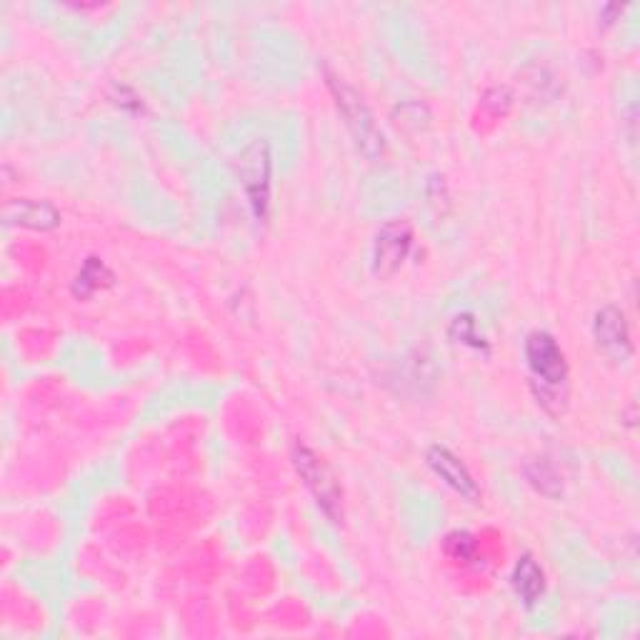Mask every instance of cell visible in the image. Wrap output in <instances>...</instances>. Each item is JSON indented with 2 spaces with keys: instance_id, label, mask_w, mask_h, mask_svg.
<instances>
[{
  "instance_id": "6da1fadb",
  "label": "cell",
  "mask_w": 640,
  "mask_h": 640,
  "mask_svg": "<svg viewBox=\"0 0 640 640\" xmlns=\"http://www.w3.org/2000/svg\"><path fill=\"white\" fill-rule=\"evenodd\" d=\"M525 360L531 370V391L543 411L560 415L568 401V363L550 333L535 331L525 341Z\"/></svg>"
},
{
  "instance_id": "7a4b0ae2",
  "label": "cell",
  "mask_w": 640,
  "mask_h": 640,
  "mask_svg": "<svg viewBox=\"0 0 640 640\" xmlns=\"http://www.w3.org/2000/svg\"><path fill=\"white\" fill-rule=\"evenodd\" d=\"M325 78H328V88H331L335 98V106H339L345 126H348L353 141H356L358 145V151L366 155V158L376 161L378 155L383 153L386 143H383V133L378 131L376 118L374 114H370V108L363 103L360 93L356 88H351L343 78L333 75L331 71L325 73Z\"/></svg>"
},
{
  "instance_id": "3957f363",
  "label": "cell",
  "mask_w": 640,
  "mask_h": 640,
  "mask_svg": "<svg viewBox=\"0 0 640 640\" xmlns=\"http://www.w3.org/2000/svg\"><path fill=\"white\" fill-rule=\"evenodd\" d=\"M293 463H296L300 478L306 481L308 490L313 493L318 508L323 510V513L331 518L333 523H339L341 515H343L341 490H339V483L333 481L331 471L325 469V463L320 461V458L306 446L296 448V453H293Z\"/></svg>"
},
{
  "instance_id": "277c9868",
  "label": "cell",
  "mask_w": 640,
  "mask_h": 640,
  "mask_svg": "<svg viewBox=\"0 0 640 640\" xmlns=\"http://www.w3.org/2000/svg\"><path fill=\"white\" fill-rule=\"evenodd\" d=\"M240 178H244L253 213L258 218H265L268 203H271V155H268L265 141H258L246 151L240 161Z\"/></svg>"
},
{
  "instance_id": "5b68a950",
  "label": "cell",
  "mask_w": 640,
  "mask_h": 640,
  "mask_svg": "<svg viewBox=\"0 0 640 640\" xmlns=\"http://www.w3.org/2000/svg\"><path fill=\"white\" fill-rule=\"evenodd\" d=\"M413 248V230L408 223L393 221L378 230L374 244V273L378 278H391L405 263Z\"/></svg>"
},
{
  "instance_id": "8992f818",
  "label": "cell",
  "mask_w": 640,
  "mask_h": 640,
  "mask_svg": "<svg viewBox=\"0 0 640 640\" xmlns=\"http://www.w3.org/2000/svg\"><path fill=\"white\" fill-rule=\"evenodd\" d=\"M593 339L611 360L623 363L633 356V343H630V328L626 313L616 306H605L595 313Z\"/></svg>"
},
{
  "instance_id": "52a82bcc",
  "label": "cell",
  "mask_w": 640,
  "mask_h": 640,
  "mask_svg": "<svg viewBox=\"0 0 640 640\" xmlns=\"http://www.w3.org/2000/svg\"><path fill=\"white\" fill-rule=\"evenodd\" d=\"M426 461L430 465V471H434L438 478L446 483V486H451L458 496H463L469 500H478V496H481L478 483L473 481L471 471L465 469V463L453 451H448L446 446H430L428 453H426Z\"/></svg>"
},
{
  "instance_id": "ba28073f",
  "label": "cell",
  "mask_w": 640,
  "mask_h": 640,
  "mask_svg": "<svg viewBox=\"0 0 640 640\" xmlns=\"http://www.w3.org/2000/svg\"><path fill=\"white\" fill-rule=\"evenodd\" d=\"M3 218L5 223H11V226L31 230H54L60 223V215L54 205L40 201H25V198L8 201L3 208Z\"/></svg>"
},
{
  "instance_id": "9c48e42d",
  "label": "cell",
  "mask_w": 640,
  "mask_h": 640,
  "mask_svg": "<svg viewBox=\"0 0 640 640\" xmlns=\"http://www.w3.org/2000/svg\"><path fill=\"white\" fill-rule=\"evenodd\" d=\"M510 581H513L518 601H521L525 608H533V605L543 598V593H546V573H543L538 560H535L531 553L518 558Z\"/></svg>"
},
{
  "instance_id": "30bf717a",
  "label": "cell",
  "mask_w": 640,
  "mask_h": 640,
  "mask_svg": "<svg viewBox=\"0 0 640 640\" xmlns=\"http://www.w3.org/2000/svg\"><path fill=\"white\" fill-rule=\"evenodd\" d=\"M114 283V273L108 271L106 263L98 261V258H88V261L83 263L81 273L75 275V283H73V293L78 298H91L98 293L100 288H106V285Z\"/></svg>"
},
{
  "instance_id": "8fae6325",
  "label": "cell",
  "mask_w": 640,
  "mask_h": 640,
  "mask_svg": "<svg viewBox=\"0 0 640 640\" xmlns=\"http://www.w3.org/2000/svg\"><path fill=\"white\" fill-rule=\"evenodd\" d=\"M525 475L531 481V486L543 493L548 498H558L564 493V483H560V475L548 461H533L525 465Z\"/></svg>"
},
{
  "instance_id": "7c38bea8",
  "label": "cell",
  "mask_w": 640,
  "mask_h": 640,
  "mask_svg": "<svg viewBox=\"0 0 640 640\" xmlns=\"http://www.w3.org/2000/svg\"><path fill=\"white\" fill-rule=\"evenodd\" d=\"M448 335H451V341L461 343V345H469L473 351H481V353H490V345L488 341L483 339L481 331H478V323H475V318L471 313H463L458 316L451 328H448Z\"/></svg>"
},
{
  "instance_id": "4fadbf2b",
  "label": "cell",
  "mask_w": 640,
  "mask_h": 640,
  "mask_svg": "<svg viewBox=\"0 0 640 640\" xmlns=\"http://www.w3.org/2000/svg\"><path fill=\"white\" fill-rule=\"evenodd\" d=\"M443 553L451 560H455V564L469 566L478 558V541H475V535H471L469 531H453L446 535Z\"/></svg>"
},
{
  "instance_id": "5bb4252c",
  "label": "cell",
  "mask_w": 640,
  "mask_h": 640,
  "mask_svg": "<svg viewBox=\"0 0 640 640\" xmlns=\"http://www.w3.org/2000/svg\"><path fill=\"white\" fill-rule=\"evenodd\" d=\"M510 103H513V95L508 88H490L483 98V106H486L493 116H506Z\"/></svg>"
}]
</instances>
